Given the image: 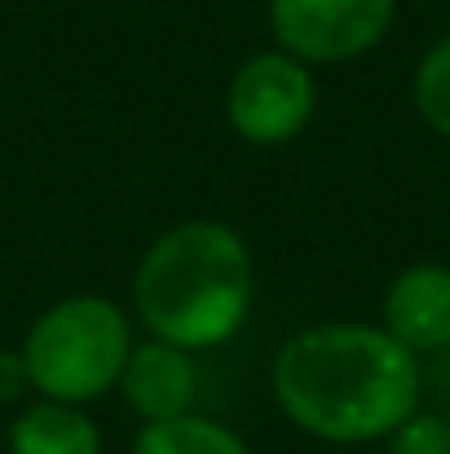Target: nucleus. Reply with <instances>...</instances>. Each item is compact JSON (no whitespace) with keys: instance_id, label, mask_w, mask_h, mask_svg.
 I'll return each mask as SVG.
<instances>
[{"instance_id":"f257e3e1","label":"nucleus","mask_w":450,"mask_h":454,"mask_svg":"<svg viewBox=\"0 0 450 454\" xmlns=\"http://www.w3.org/2000/svg\"><path fill=\"white\" fill-rule=\"evenodd\" d=\"M274 397L292 424L322 442H375L415 415L420 366L384 326L322 322L279 348Z\"/></svg>"},{"instance_id":"f03ea898","label":"nucleus","mask_w":450,"mask_h":454,"mask_svg":"<svg viewBox=\"0 0 450 454\" xmlns=\"http://www.w3.org/2000/svg\"><path fill=\"white\" fill-rule=\"evenodd\" d=\"M138 313L177 348L225 344L252 304V256L221 221H181L150 243L133 278Z\"/></svg>"},{"instance_id":"7ed1b4c3","label":"nucleus","mask_w":450,"mask_h":454,"mask_svg":"<svg viewBox=\"0 0 450 454\" xmlns=\"http://www.w3.org/2000/svg\"><path fill=\"white\" fill-rule=\"evenodd\" d=\"M133 353L124 309L102 296H71L36 317L22 344L27 380L49 402H93L120 384Z\"/></svg>"},{"instance_id":"20e7f679","label":"nucleus","mask_w":450,"mask_h":454,"mask_svg":"<svg viewBox=\"0 0 450 454\" xmlns=\"http://www.w3.org/2000/svg\"><path fill=\"white\" fill-rule=\"evenodd\" d=\"M230 129L252 146L292 142L313 115V80L309 67L292 53H257L248 58L225 93Z\"/></svg>"},{"instance_id":"39448f33","label":"nucleus","mask_w":450,"mask_h":454,"mask_svg":"<svg viewBox=\"0 0 450 454\" xmlns=\"http://www.w3.org/2000/svg\"><path fill=\"white\" fill-rule=\"evenodd\" d=\"M398 0H270V27L300 62H344L375 49Z\"/></svg>"},{"instance_id":"423d86ee","label":"nucleus","mask_w":450,"mask_h":454,"mask_svg":"<svg viewBox=\"0 0 450 454\" xmlns=\"http://www.w3.org/2000/svg\"><path fill=\"white\" fill-rule=\"evenodd\" d=\"M384 331L411 348L433 353L450 344V270L446 265H411L393 278L384 296Z\"/></svg>"},{"instance_id":"0eeeda50","label":"nucleus","mask_w":450,"mask_h":454,"mask_svg":"<svg viewBox=\"0 0 450 454\" xmlns=\"http://www.w3.org/2000/svg\"><path fill=\"white\" fill-rule=\"evenodd\" d=\"M120 388H124L129 406L138 415H146V424H163V419L190 415L194 393H199V375H194V362H190L186 348L150 340V344L129 353Z\"/></svg>"},{"instance_id":"6e6552de","label":"nucleus","mask_w":450,"mask_h":454,"mask_svg":"<svg viewBox=\"0 0 450 454\" xmlns=\"http://www.w3.org/2000/svg\"><path fill=\"white\" fill-rule=\"evenodd\" d=\"M9 454H102V437L84 411L67 402H40L13 419Z\"/></svg>"},{"instance_id":"1a4fd4ad","label":"nucleus","mask_w":450,"mask_h":454,"mask_svg":"<svg viewBox=\"0 0 450 454\" xmlns=\"http://www.w3.org/2000/svg\"><path fill=\"white\" fill-rule=\"evenodd\" d=\"M133 454H248V446L217 419L181 415V419L146 424Z\"/></svg>"},{"instance_id":"9d476101","label":"nucleus","mask_w":450,"mask_h":454,"mask_svg":"<svg viewBox=\"0 0 450 454\" xmlns=\"http://www.w3.org/2000/svg\"><path fill=\"white\" fill-rule=\"evenodd\" d=\"M415 106L442 137H450V35L424 53L415 71Z\"/></svg>"},{"instance_id":"9b49d317","label":"nucleus","mask_w":450,"mask_h":454,"mask_svg":"<svg viewBox=\"0 0 450 454\" xmlns=\"http://www.w3.org/2000/svg\"><path fill=\"white\" fill-rule=\"evenodd\" d=\"M393 454H450V428L442 419H407L398 428Z\"/></svg>"},{"instance_id":"f8f14e48","label":"nucleus","mask_w":450,"mask_h":454,"mask_svg":"<svg viewBox=\"0 0 450 454\" xmlns=\"http://www.w3.org/2000/svg\"><path fill=\"white\" fill-rule=\"evenodd\" d=\"M27 384H31V380H27L22 353H0V402H13Z\"/></svg>"}]
</instances>
